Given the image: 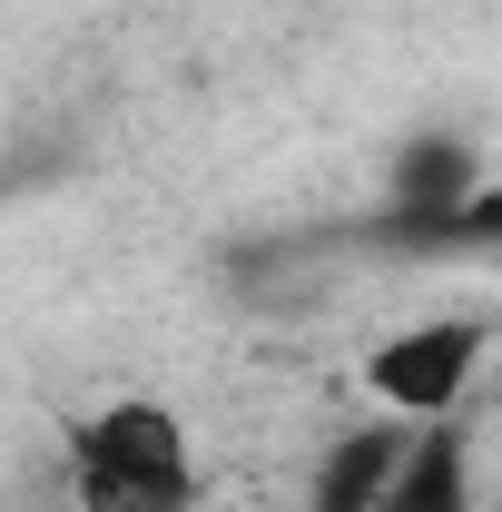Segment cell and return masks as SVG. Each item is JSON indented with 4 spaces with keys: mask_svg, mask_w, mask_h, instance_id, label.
Masks as SVG:
<instances>
[{
    "mask_svg": "<svg viewBox=\"0 0 502 512\" xmlns=\"http://www.w3.org/2000/svg\"><path fill=\"white\" fill-rule=\"evenodd\" d=\"M69 493L79 512H197L188 424L158 394H128L69 424Z\"/></svg>",
    "mask_w": 502,
    "mask_h": 512,
    "instance_id": "6da1fadb",
    "label": "cell"
},
{
    "mask_svg": "<svg viewBox=\"0 0 502 512\" xmlns=\"http://www.w3.org/2000/svg\"><path fill=\"white\" fill-rule=\"evenodd\" d=\"M473 365H483V325H473V316H434V325L384 335L375 355H365V394L394 404V414H414V424H434V414L463 404Z\"/></svg>",
    "mask_w": 502,
    "mask_h": 512,
    "instance_id": "7a4b0ae2",
    "label": "cell"
},
{
    "mask_svg": "<svg viewBox=\"0 0 502 512\" xmlns=\"http://www.w3.org/2000/svg\"><path fill=\"white\" fill-rule=\"evenodd\" d=\"M404 453H414V424H355V434H335V453L315 463V503L306 512H384Z\"/></svg>",
    "mask_w": 502,
    "mask_h": 512,
    "instance_id": "3957f363",
    "label": "cell"
},
{
    "mask_svg": "<svg viewBox=\"0 0 502 512\" xmlns=\"http://www.w3.org/2000/svg\"><path fill=\"white\" fill-rule=\"evenodd\" d=\"M384 512H473V434H463V414L414 424V453H404Z\"/></svg>",
    "mask_w": 502,
    "mask_h": 512,
    "instance_id": "277c9868",
    "label": "cell"
},
{
    "mask_svg": "<svg viewBox=\"0 0 502 512\" xmlns=\"http://www.w3.org/2000/svg\"><path fill=\"white\" fill-rule=\"evenodd\" d=\"M473 188H483V158H473L463 138H443V128H424V138L394 158V178H384V197H394L404 217H453Z\"/></svg>",
    "mask_w": 502,
    "mask_h": 512,
    "instance_id": "5b68a950",
    "label": "cell"
}]
</instances>
